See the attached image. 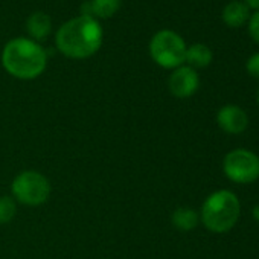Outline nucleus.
Returning a JSON list of instances; mask_svg holds the SVG:
<instances>
[{
    "label": "nucleus",
    "mask_w": 259,
    "mask_h": 259,
    "mask_svg": "<svg viewBox=\"0 0 259 259\" xmlns=\"http://www.w3.org/2000/svg\"><path fill=\"white\" fill-rule=\"evenodd\" d=\"M102 45V28L96 19L79 16L64 23L57 32V46L69 58L82 60Z\"/></svg>",
    "instance_id": "1"
},
{
    "label": "nucleus",
    "mask_w": 259,
    "mask_h": 259,
    "mask_svg": "<svg viewBox=\"0 0 259 259\" xmlns=\"http://www.w3.org/2000/svg\"><path fill=\"white\" fill-rule=\"evenodd\" d=\"M48 55L45 49L29 38L11 40L2 54L4 67L16 78L34 79L46 69Z\"/></svg>",
    "instance_id": "2"
},
{
    "label": "nucleus",
    "mask_w": 259,
    "mask_h": 259,
    "mask_svg": "<svg viewBox=\"0 0 259 259\" xmlns=\"http://www.w3.org/2000/svg\"><path fill=\"white\" fill-rule=\"evenodd\" d=\"M239 213V200L230 191H217L210 194L201 207V220L204 226L215 233L230 230L236 224Z\"/></svg>",
    "instance_id": "3"
},
{
    "label": "nucleus",
    "mask_w": 259,
    "mask_h": 259,
    "mask_svg": "<svg viewBox=\"0 0 259 259\" xmlns=\"http://www.w3.org/2000/svg\"><path fill=\"white\" fill-rule=\"evenodd\" d=\"M186 49L188 48L183 38L169 29L159 31L150 43V52L153 60L165 69L180 67L185 63Z\"/></svg>",
    "instance_id": "4"
},
{
    "label": "nucleus",
    "mask_w": 259,
    "mask_h": 259,
    "mask_svg": "<svg viewBox=\"0 0 259 259\" xmlns=\"http://www.w3.org/2000/svg\"><path fill=\"white\" fill-rule=\"evenodd\" d=\"M14 197L28 206H38L49 198L51 185L48 179L37 171H25L13 182Z\"/></svg>",
    "instance_id": "5"
},
{
    "label": "nucleus",
    "mask_w": 259,
    "mask_h": 259,
    "mask_svg": "<svg viewBox=\"0 0 259 259\" xmlns=\"http://www.w3.org/2000/svg\"><path fill=\"white\" fill-rule=\"evenodd\" d=\"M223 169L235 183H253L259 179V157L247 150H233L224 157Z\"/></svg>",
    "instance_id": "6"
},
{
    "label": "nucleus",
    "mask_w": 259,
    "mask_h": 259,
    "mask_svg": "<svg viewBox=\"0 0 259 259\" xmlns=\"http://www.w3.org/2000/svg\"><path fill=\"white\" fill-rule=\"evenodd\" d=\"M200 79L197 72L189 66L177 67L169 76V90L176 98H189L198 89Z\"/></svg>",
    "instance_id": "7"
},
{
    "label": "nucleus",
    "mask_w": 259,
    "mask_h": 259,
    "mask_svg": "<svg viewBox=\"0 0 259 259\" xmlns=\"http://www.w3.org/2000/svg\"><path fill=\"white\" fill-rule=\"evenodd\" d=\"M218 125L223 132L229 135H239L247 128L248 119L242 108L236 105H226L217 114Z\"/></svg>",
    "instance_id": "8"
},
{
    "label": "nucleus",
    "mask_w": 259,
    "mask_h": 259,
    "mask_svg": "<svg viewBox=\"0 0 259 259\" xmlns=\"http://www.w3.org/2000/svg\"><path fill=\"white\" fill-rule=\"evenodd\" d=\"M122 0H89L81 8V16L92 19H108L117 13Z\"/></svg>",
    "instance_id": "9"
},
{
    "label": "nucleus",
    "mask_w": 259,
    "mask_h": 259,
    "mask_svg": "<svg viewBox=\"0 0 259 259\" xmlns=\"http://www.w3.org/2000/svg\"><path fill=\"white\" fill-rule=\"evenodd\" d=\"M223 20L226 25L232 28L242 26L245 22L250 20V8L242 2H236V0L230 2L229 5H226L223 11Z\"/></svg>",
    "instance_id": "10"
},
{
    "label": "nucleus",
    "mask_w": 259,
    "mask_h": 259,
    "mask_svg": "<svg viewBox=\"0 0 259 259\" xmlns=\"http://www.w3.org/2000/svg\"><path fill=\"white\" fill-rule=\"evenodd\" d=\"M26 29L32 38L43 40L49 35V32L52 29L51 17L45 13H34L26 22Z\"/></svg>",
    "instance_id": "11"
},
{
    "label": "nucleus",
    "mask_w": 259,
    "mask_h": 259,
    "mask_svg": "<svg viewBox=\"0 0 259 259\" xmlns=\"http://www.w3.org/2000/svg\"><path fill=\"white\" fill-rule=\"evenodd\" d=\"M185 61H188L189 67L192 69H203L207 67L212 61V51L201 43H195L191 48L186 49V58Z\"/></svg>",
    "instance_id": "12"
},
{
    "label": "nucleus",
    "mask_w": 259,
    "mask_h": 259,
    "mask_svg": "<svg viewBox=\"0 0 259 259\" xmlns=\"http://www.w3.org/2000/svg\"><path fill=\"white\" fill-rule=\"evenodd\" d=\"M172 224L180 230H191L198 224V215L191 207H179L172 213Z\"/></svg>",
    "instance_id": "13"
},
{
    "label": "nucleus",
    "mask_w": 259,
    "mask_h": 259,
    "mask_svg": "<svg viewBox=\"0 0 259 259\" xmlns=\"http://www.w3.org/2000/svg\"><path fill=\"white\" fill-rule=\"evenodd\" d=\"M16 203L11 197H0V224L10 223L16 215Z\"/></svg>",
    "instance_id": "14"
},
{
    "label": "nucleus",
    "mask_w": 259,
    "mask_h": 259,
    "mask_svg": "<svg viewBox=\"0 0 259 259\" xmlns=\"http://www.w3.org/2000/svg\"><path fill=\"white\" fill-rule=\"evenodd\" d=\"M248 32L251 35V38L259 43V11L256 14L251 16V19L248 20Z\"/></svg>",
    "instance_id": "15"
},
{
    "label": "nucleus",
    "mask_w": 259,
    "mask_h": 259,
    "mask_svg": "<svg viewBox=\"0 0 259 259\" xmlns=\"http://www.w3.org/2000/svg\"><path fill=\"white\" fill-rule=\"evenodd\" d=\"M247 72L254 76V78H259V54H254L248 58L247 61Z\"/></svg>",
    "instance_id": "16"
},
{
    "label": "nucleus",
    "mask_w": 259,
    "mask_h": 259,
    "mask_svg": "<svg viewBox=\"0 0 259 259\" xmlns=\"http://www.w3.org/2000/svg\"><path fill=\"white\" fill-rule=\"evenodd\" d=\"M245 5L248 8H253V10L259 11V0H245Z\"/></svg>",
    "instance_id": "17"
},
{
    "label": "nucleus",
    "mask_w": 259,
    "mask_h": 259,
    "mask_svg": "<svg viewBox=\"0 0 259 259\" xmlns=\"http://www.w3.org/2000/svg\"><path fill=\"white\" fill-rule=\"evenodd\" d=\"M253 215H254V218L259 221V206H256V207H254V210H253Z\"/></svg>",
    "instance_id": "18"
},
{
    "label": "nucleus",
    "mask_w": 259,
    "mask_h": 259,
    "mask_svg": "<svg viewBox=\"0 0 259 259\" xmlns=\"http://www.w3.org/2000/svg\"><path fill=\"white\" fill-rule=\"evenodd\" d=\"M257 101H259V93H257Z\"/></svg>",
    "instance_id": "19"
}]
</instances>
